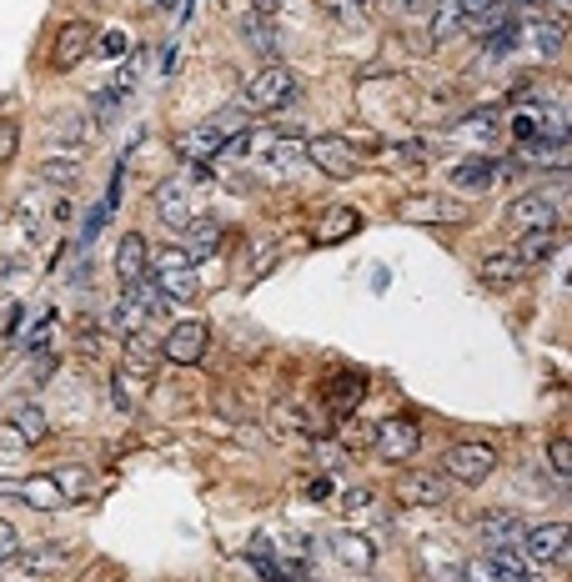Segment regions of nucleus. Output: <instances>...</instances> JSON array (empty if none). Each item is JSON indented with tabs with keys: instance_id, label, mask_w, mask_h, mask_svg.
I'll use <instances>...</instances> for the list:
<instances>
[{
	"instance_id": "nucleus-45",
	"label": "nucleus",
	"mask_w": 572,
	"mask_h": 582,
	"mask_svg": "<svg viewBox=\"0 0 572 582\" xmlns=\"http://www.w3.org/2000/svg\"><path fill=\"white\" fill-rule=\"evenodd\" d=\"M467 582H502V572H497V562H492V557H482V562H472V567H467Z\"/></svg>"
},
{
	"instance_id": "nucleus-47",
	"label": "nucleus",
	"mask_w": 572,
	"mask_h": 582,
	"mask_svg": "<svg viewBox=\"0 0 572 582\" xmlns=\"http://www.w3.org/2000/svg\"><path fill=\"white\" fill-rule=\"evenodd\" d=\"M51 327H56V317H46L36 332H31V347H46V337H51Z\"/></svg>"
},
{
	"instance_id": "nucleus-43",
	"label": "nucleus",
	"mask_w": 572,
	"mask_h": 582,
	"mask_svg": "<svg viewBox=\"0 0 572 582\" xmlns=\"http://www.w3.org/2000/svg\"><path fill=\"white\" fill-rule=\"evenodd\" d=\"M16 552H21V532H16V522L0 517V562H11Z\"/></svg>"
},
{
	"instance_id": "nucleus-39",
	"label": "nucleus",
	"mask_w": 572,
	"mask_h": 582,
	"mask_svg": "<svg viewBox=\"0 0 572 582\" xmlns=\"http://www.w3.org/2000/svg\"><path fill=\"white\" fill-rule=\"evenodd\" d=\"M342 447H352V452H362V447H372V437H377V427H367V422H342Z\"/></svg>"
},
{
	"instance_id": "nucleus-2",
	"label": "nucleus",
	"mask_w": 572,
	"mask_h": 582,
	"mask_svg": "<svg viewBox=\"0 0 572 582\" xmlns=\"http://www.w3.org/2000/svg\"><path fill=\"white\" fill-rule=\"evenodd\" d=\"M246 111H236V106H226V111H216V116H206L191 136H186V151L191 156H216V151H241V141H246Z\"/></svg>"
},
{
	"instance_id": "nucleus-7",
	"label": "nucleus",
	"mask_w": 572,
	"mask_h": 582,
	"mask_svg": "<svg viewBox=\"0 0 572 582\" xmlns=\"http://www.w3.org/2000/svg\"><path fill=\"white\" fill-rule=\"evenodd\" d=\"M372 452L387 457V462H412V457L422 452V427H417L412 417H387V422H377Z\"/></svg>"
},
{
	"instance_id": "nucleus-22",
	"label": "nucleus",
	"mask_w": 572,
	"mask_h": 582,
	"mask_svg": "<svg viewBox=\"0 0 572 582\" xmlns=\"http://www.w3.org/2000/svg\"><path fill=\"white\" fill-rule=\"evenodd\" d=\"M332 552H337L352 572H372V562H377V547H372L362 532H332Z\"/></svg>"
},
{
	"instance_id": "nucleus-17",
	"label": "nucleus",
	"mask_w": 572,
	"mask_h": 582,
	"mask_svg": "<svg viewBox=\"0 0 572 582\" xmlns=\"http://www.w3.org/2000/svg\"><path fill=\"white\" fill-rule=\"evenodd\" d=\"M522 261L512 256V251H487L482 261H477V281L482 286H492V291H507V286H517L522 281Z\"/></svg>"
},
{
	"instance_id": "nucleus-4",
	"label": "nucleus",
	"mask_w": 572,
	"mask_h": 582,
	"mask_svg": "<svg viewBox=\"0 0 572 582\" xmlns=\"http://www.w3.org/2000/svg\"><path fill=\"white\" fill-rule=\"evenodd\" d=\"M297 101V76L286 71L281 61L261 66L251 81H246V111H281Z\"/></svg>"
},
{
	"instance_id": "nucleus-48",
	"label": "nucleus",
	"mask_w": 572,
	"mask_h": 582,
	"mask_svg": "<svg viewBox=\"0 0 572 582\" xmlns=\"http://www.w3.org/2000/svg\"><path fill=\"white\" fill-rule=\"evenodd\" d=\"M327 492H332V482H327V477H317V482H312V487H307V497H317V502H322V497H327Z\"/></svg>"
},
{
	"instance_id": "nucleus-37",
	"label": "nucleus",
	"mask_w": 572,
	"mask_h": 582,
	"mask_svg": "<svg viewBox=\"0 0 572 582\" xmlns=\"http://www.w3.org/2000/svg\"><path fill=\"white\" fill-rule=\"evenodd\" d=\"M126 51H131L126 31H106V36H96V56H106V61H126Z\"/></svg>"
},
{
	"instance_id": "nucleus-12",
	"label": "nucleus",
	"mask_w": 572,
	"mask_h": 582,
	"mask_svg": "<svg viewBox=\"0 0 572 582\" xmlns=\"http://www.w3.org/2000/svg\"><path fill=\"white\" fill-rule=\"evenodd\" d=\"M507 221L517 231H542V226H557V196L552 191H527L507 206Z\"/></svg>"
},
{
	"instance_id": "nucleus-31",
	"label": "nucleus",
	"mask_w": 572,
	"mask_h": 582,
	"mask_svg": "<svg viewBox=\"0 0 572 582\" xmlns=\"http://www.w3.org/2000/svg\"><path fill=\"white\" fill-rule=\"evenodd\" d=\"M36 181H41V186H56V191H71V186L81 181V166H76V161H46V166L36 171Z\"/></svg>"
},
{
	"instance_id": "nucleus-25",
	"label": "nucleus",
	"mask_w": 572,
	"mask_h": 582,
	"mask_svg": "<svg viewBox=\"0 0 572 582\" xmlns=\"http://www.w3.org/2000/svg\"><path fill=\"white\" fill-rule=\"evenodd\" d=\"M362 397H367V377H362V372H337V377L327 382V402H332L337 412H357Z\"/></svg>"
},
{
	"instance_id": "nucleus-33",
	"label": "nucleus",
	"mask_w": 572,
	"mask_h": 582,
	"mask_svg": "<svg viewBox=\"0 0 572 582\" xmlns=\"http://www.w3.org/2000/svg\"><path fill=\"white\" fill-rule=\"evenodd\" d=\"M302 156H307V141H276V146H271V156H266V171L286 176V171H292Z\"/></svg>"
},
{
	"instance_id": "nucleus-42",
	"label": "nucleus",
	"mask_w": 572,
	"mask_h": 582,
	"mask_svg": "<svg viewBox=\"0 0 572 582\" xmlns=\"http://www.w3.org/2000/svg\"><path fill=\"white\" fill-rule=\"evenodd\" d=\"M567 452H572V442H567V437H557V442L547 447V462H552V472H557L562 482H567V472H572V462H567Z\"/></svg>"
},
{
	"instance_id": "nucleus-35",
	"label": "nucleus",
	"mask_w": 572,
	"mask_h": 582,
	"mask_svg": "<svg viewBox=\"0 0 572 582\" xmlns=\"http://www.w3.org/2000/svg\"><path fill=\"white\" fill-rule=\"evenodd\" d=\"M532 41H537V56H547V61H557L562 46H567L562 26H552V21H537V26H532Z\"/></svg>"
},
{
	"instance_id": "nucleus-20",
	"label": "nucleus",
	"mask_w": 572,
	"mask_h": 582,
	"mask_svg": "<svg viewBox=\"0 0 572 582\" xmlns=\"http://www.w3.org/2000/svg\"><path fill=\"white\" fill-rule=\"evenodd\" d=\"M221 241H226V231H221V221H216V216H206V211L186 226V256H191V261L216 256V251H221Z\"/></svg>"
},
{
	"instance_id": "nucleus-21",
	"label": "nucleus",
	"mask_w": 572,
	"mask_h": 582,
	"mask_svg": "<svg viewBox=\"0 0 572 582\" xmlns=\"http://www.w3.org/2000/svg\"><path fill=\"white\" fill-rule=\"evenodd\" d=\"M517 166H567V136H537L517 146Z\"/></svg>"
},
{
	"instance_id": "nucleus-10",
	"label": "nucleus",
	"mask_w": 572,
	"mask_h": 582,
	"mask_svg": "<svg viewBox=\"0 0 572 582\" xmlns=\"http://www.w3.org/2000/svg\"><path fill=\"white\" fill-rule=\"evenodd\" d=\"M11 562H16L26 577H61V572H71L76 547H71V542H36V547H21Z\"/></svg>"
},
{
	"instance_id": "nucleus-44",
	"label": "nucleus",
	"mask_w": 572,
	"mask_h": 582,
	"mask_svg": "<svg viewBox=\"0 0 572 582\" xmlns=\"http://www.w3.org/2000/svg\"><path fill=\"white\" fill-rule=\"evenodd\" d=\"M51 372H56V352H46V347H41V357L31 362V382L41 387V382H51Z\"/></svg>"
},
{
	"instance_id": "nucleus-8",
	"label": "nucleus",
	"mask_w": 572,
	"mask_h": 582,
	"mask_svg": "<svg viewBox=\"0 0 572 582\" xmlns=\"http://www.w3.org/2000/svg\"><path fill=\"white\" fill-rule=\"evenodd\" d=\"M206 347H211V327L206 322H176L161 337V357L176 362V367H196L206 357Z\"/></svg>"
},
{
	"instance_id": "nucleus-53",
	"label": "nucleus",
	"mask_w": 572,
	"mask_h": 582,
	"mask_svg": "<svg viewBox=\"0 0 572 582\" xmlns=\"http://www.w3.org/2000/svg\"><path fill=\"white\" fill-rule=\"evenodd\" d=\"M0 582H6V577H0Z\"/></svg>"
},
{
	"instance_id": "nucleus-29",
	"label": "nucleus",
	"mask_w": 572,
	"mask_h": 582,
	"mask_svg": "<svg viewBox=\"0 0 572 582\" xmlns=\"http://www.w3.org/2000/svg\"><path fill=\"white\" fill-rule=\"evenodd\" d=\"M141 71H146V56L141 51H126V61H121V71H116V81L106 86L116 101H126L131 91H136V81H141Z\"/></svg>"
},
{
	"instance_id": "nucleus-6",
	"label": "nucleus",
	"mask_w": 572,
	"mask_h": 582,
	"mask_svg": "<svg viewBox=\"0 0 572 582\" xmlns=\"http://www.w3.org/2000/svg\"><path fill=\"white\" fill-rule=\"evenodd\" d=\"M307 156L317 161V171H327V176H337V181H347V176H357V171H362L357 146H352L347 136H337V131L312 136V141H307Z\"/></svg>"
},
{
	"instance_id": "nucleus-9",
	"label": "nucleus",
	"mask_w": 572,
	"mask_h": 582,
	"mask_svg": "<svg viewBox=\"0 0 572 582\" xmlns=\"http://www.w3.org/2000/svg\"><path fill=\"white\" fill-rule=\"evenodd\" d=\"M156 216H161V226H171V231H186L201 211H196V196H191V186L181 181V176H171V181H161L156 186Z\"/></svg>"
},
{
	"instance_id": "nucleus-41",
	"label": "nucleus",
	"mask_w": 572,
	"mask_h": 582,
	"mask_svg": "<svg viewBox=\"0 0 572 582\" xmlns=\"http://www.w3.org/2000/svg\"><path fill=\"white\" fill-rule=\"evenodd\" d=\"M16 151H21V126L0 121V166H6V161H16Z\"/></svg>"
},
{
	"instance_id": "nucleus-46",
	"label": "nucleus",
	"mask_w": 572,
	"mask_h": 582,
	"mask_svg": "<svg viewBox=\"0 0 572 582\" xmlns=\"http://www.w3.org/2000/svg\"><path fill=\"white\" fill-rule=\"evenodd\" d=\"M337 11H342L347 21H352V16L362 21V11H367V0H337Z\"/></svg>"
},
{
	"instance_id": "nucleus-13",
	"label": "nucleus",
	"mask_w": 572,
	"mask_h": 582,
	"mask_svg": "<svg viewBox=\"0 0 572 582\" xmlns=\"http://www.w3.org/2000/svg\"><path fill=\"white\" fill-rule=\"evenodd\" d=\"M146 271H151L146 236H141V231H126V236L116 241V276H121V286H136V281H146Z\"/></svg>"
},
{
	"instance_id": "nucleus-23",
	"label": "nucleus",
	"mask_w": 572,
	"mask_h": 582,
	"mask_svg": "<svg viewBox=\"0 0 572 582\" xmlns=\"http://www.w3.org/2000/svg\"><path fill=\"white\" fill-rule=\"evenodd\" d=\"M557 246H562L557 226H542V231H522V241H517V251H512V256H517L522 266H542Z\"/></svg>"
},
{
	"instance_id": "nucleus-1",
	"label": "nucleus",
	"mask_w": 572,
	"mask_h": 582,
	"mask_svg": "<svg viewBox=\"0 0 572 582\" xmlns=\"http://www.w3.org/2000/svg\"><path fill=\"white\" fill-rule=\"evenodd\" d=\"M166 322V297L156 291V281H136L116 297V332L131 337V332H156Z\"/></svg>"
},
{
	"instance_id": "nucleus-27",
	"label": "nucleus",
	"mask_w": 572,
	"mask_h": 582,
	"mask_svg": "<svg viewBox=\"0 0 572 582\" xmlns=\"http://www.w3.org/2000/svg\"><path fill=\"white\" fill-rule=\"evenodd\" d=\"M357 226H362V216H357L352 206H332V216L317 226V241H322V246H337V241H347Z\"/></svg>"
},
{
	"instance_id": "nucleus-19",
	"label": "nucleus",
	"mask_w": 572,
	"mask_h": 582,
	"mask_svg": "<svg viewBox=\"0 0 572 582\" xmlns=\"http://www.w3.org/2000/svg\"><path fill=\"white\" fill-rule=\"evenodd\" d=\"M497 176H502V166H497V161L472 156V161H462V166L452 171V186H457V191H467V196H487Z\"/></svg>"
},
{
	"instance_id": "nucleus-32",
	"label": "nucleus",
	"mask_w": 572,
	"mask_h": 582,
	"mask_svg": "<svg viewBox=\"0 0 572 582\" xmlns=\"http://www.w3.org/2000/svg\"><path fill=\"white\" fill-rule=\"evenodd\" d=\"M462 31V0H437V11H432V36L447 41Z\"/></svg>"
},
{
	"instance_id": "nucleus-36",
	"label": "nucleus",
	"mask_w": 572,
	"mask_h": 582,
	"mask_svg": "<svg viewBox=\"0 0 572 582\" xmlns=\"http://www.w3.org/2000/svg\"><path fill=\"white\" fill-rule=\"evenodd\" d=\"M51 477H56V487H61L66 502H76V497L91 492V472H86V467H61V472H51Z\"/></svg>"
},
{
	"instance_id": "nucleus-5",
	"label": "nucleus",
	"mask_w": 572,
	"mask_h": 582,
	"mask_svg": "<svg viewBox=\"0 0 572 582\" xmlns=\"http://www.w3.org/2000/svg\"><path fill=\"white\" fill-rule=\"evenodd\" d=\"M492 467H497L492 442H452V447H447V457H442V472H447L452 482H462V487L487 482V477H492Z\"/></svg>"
},
{
	"instance_id": "nucleus-14",
	"label": "nucleus",
	"mask_w": 572,
	"mask_h": 582,
	"mask_svg": "<svg viewBox=\"0 0 572 582\" xmlns=\"http://www.w3.org/2000/svg\"><path fill=\"white\" fill-rule=\"evenodd\" d=\"M246 41H251V51L271 66V61H281V36H276V21H271V6L266 0H256V11L246 16Z\"/></svg>"
},
{
	"instance_id": "nucleus-49",
	"label": "nucleus",
	"mask_w": 572,
	"mask_h": 582,
	"mask_svg": "<svg viewBox=\"0 0 572 582\" xmlns=\"http://www.w3.org/2000/svg\"><path fill=\"white\" fill-rule=\"evenodd\" d=\"M502 582H537V572H532V567H522V572H502Z\"/></svg>"
},
{
	"instance_id": "nucleus-18",
	"label": "nucleus",
	"mask_w": 572,
	"mask_h": 582,
	"mask_svg": "<svg viewBox=\"0 0 572 582\" xmlns=\"http://www.w3.org/2000/svg\"><path fill=\"white\" fill-rule=\"evenodd\" d=\"M402 502H412V507H442L447 502V477H437V472H412V477H402Z\"/></svg>"
},
{
	"instance_id": "nucleus-38",
	"label": "nucleus",
	"mask_w": 572,
	"mask_h": 582,
	"mask_svg": "<svg viewBox=\"0 0 572 582\" xmlns=\"http://www.w3.org/2000/svg\"><path fill=\"white\" fill-rule=\"evenodd\" d=\"M61 136H66V141H96V136H101V126H96V121H91V116L81 111V116L61 121Z\"/></svg>"
},
{
	"instance_id": "nucleus-52",
	"label": "nucleus",
	"mask_w": 572,
	"mask_h": 582,
	"mask_svg": "<svg viewBox=\"0 0 572 582\" xmlns=\"http://www.w3.org/2000/svg\"><path fill=\"white\" fill-rule=\"evenodd\" d=\"M266 6H271V0H266Z\"/></svg>"
},
{
	"instance_id": "nucleus-51",
	"label": "nucleus",
	"mask_w": 572,
	"mask_h": 582,
	"mask_svg": "<svg viewBox=\"0 0 572 582\" xmlns=\"http://www.w3.org/2000/svg\"><path fill=\"white\" fill-rule=\"evenodd\" d=\"M0 312H6V291H0Z\"/></svg>"
},
{
	"instance_id": "nucleus-34",
	"label": "nucleus",
	"mask_w": 572,
	"mask_h": 582,
	"mask_svg": "<svg viewBox=\"0 0 572 582\" xmlns=\"http://www.w3.org/2000/svg\"><path fill=\"white\" fill-rule=\"evenodd\" d=\"M457 136H472V141H487V136H497V111H492V106H482V111L462 116V121H457Z\"/></svg>"
},
{
	"instance_id": "nucleus-11",
	"label": "nucleus",
	"mask_w": 572,
	"mask_h": 582,
	"mask_svg": "<svg viewBox=\"0 0 572 582\" xmlns=\"http://www.w3.org/2000/svg\"><path fill=\"white\" fill-rule=\"evenodd\" d=\"M91 51H96V26L91 21H71V26H61V36L51 46V71H76Z\"/></svg>"
},
{
	"instance_id": "nucleus-30",
	"label": "nucleus",
	"mask_w": 572,
	"mask_h": 582,
	"mask_svg": "<svg viewBox=\"0 0 572 582\" xmlns=\"http://www.w3.org/2000/svg\"><path fill=\"white\" fill-rule=\"evenodd\" d=\"M11 427H16V432L26 437V447H31V442H41V437H46V412H41L36 402H21V407L11 412Z\"/></svg>"
},
{
	"instance_id": "nucleus-24",
	"label": "nucleus",
	"mask_w": 572,
	"mask_h": 582,
	"mask_svg": "<svg viewBox=\"0 0 572 582\" xmlns=\"http://www.w3.org/2000/svg\"><path fill=\"white\" fill-rule=\"evenodd\" d=\"M146 387H151V372H141V367H121V372L111 377V397H116V407H121V412L141 407Z\"/></svg>"
},
{
	"instance_id": "nucleus-15",
	"label": "nucleus",
	"mask_w": 572,
	"mask_h": 582,
	"mask_svg": "<svg viewBox=\"0 0 572 582\" xmlns=\"http://www.w3.org/2000/svg\"><path fill=\"white\" fill-rule=\"evenodd\" d=\"M477 537L497 552V547H517V542L527 537V527L517 522V512H502V507H497V512H482V517H477Z\"/></svg>"
},
{
	"instance_id": "nucleus-3",
	"label": "nucleus",
	"mask_w": 572,
	"mask_h": 582,
	"mask_svg": "<svg viewBox=\"0 0 572 582\" xmlns=\"http://www.w3.org/2000/svg\"><path fill=\"white\" fill-rule=\"evenodd\" d=\"M151 281H156V291L166 302H196L201 297V276H196V261L186 256V251H161V256H151V271H146Z\"/></svg>"
},
{
	"instance_id": "nucleus-16",
	"label": "nucleus",
	"mask_w": 572,
	"mask_h": 582,
	"mask_svg": "<svg viewBox=\"0 0 572 582\" xmlns=\"http://www.w3.org/2000/svg\"><path fill=\"white\" fill-rule=\"evenodd\" d=\"M527 552L537 562H552V567H567V522H542L527 532Z\"/></svg>"
},
{
	"instance_id": "nucleus-50",
	"label": "nucleus",
	"mask_w": 572,
	"mask_h": 582,
	"mask_svg": "<svg viewBox=\"0 0 572 582\" xmlns=\"http://www.w3.org/2000/svg\"><path fill=\"white\" fill-rule=\"evenodd\" d=\"M156 6H161V11H171V0H156Z\"/></svg>"
},
{
	"instance_id": "nucleus-26",
	"label": "nucleus",
	"mask_w": 572,
	"mask_h": 582,
	"mask_svg": "<svg viewBox=\"0 0 572 582\" xmlns=\"http://www.w3.org/2000/svg\"><path fill=\"white\" fill-rule=\"evenodd\" d=\"M21 502L36 507V512H56V507H66L56 477H26V482H21Z\"/></svg>"
},
{
	"instance_id": "nucleus-28",
	"label": "nucleus",
	"mask_w": 572,
	"mask_h": 582,
	"mask_svg": "<svg viewBox=\"0 0 572 582\" xmlns=\"http://www.w3.org/2000/svg\"><path fill=\"white\" fill-rule=\"evenodd\" d=\"M121 347H126V367H141V372H151L156 357H161L156 332H131V337H121Z\"/></svg>"
},
{
	"instance_id": "nucleus-40",
	"label": "nucleus",
	"mask_w": 572,
	"mask_h": 582,
	"mask_svg": "<svg viewBox=\"0 0 572 582\" xmlns=\"http://www.w3.org/2000/svg\"><path fill=\"white\" fill-rule=\"evenodd\" d=\"M482 41H487V56H507V51L517 46V26L507 21V26H497V31H492V36H482Z\"/></svg>"
}]
</instances>
